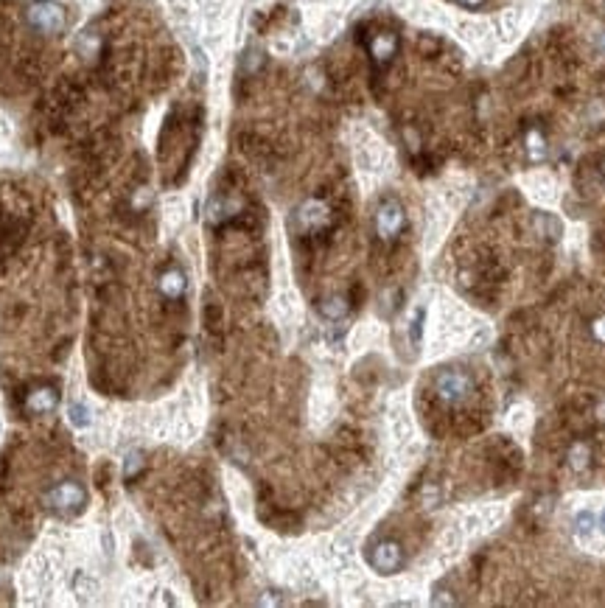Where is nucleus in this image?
I'll return each instance as SVG.
<instances>
[{"label": "nucleus", "instance_id": "obj_23", "mask_svg": "<svg viewBox=\"0 0 605 608\" xmlns=\"http://www.w3.org/2000/svg\"><path fill=\"white\" fill-rule=\"evenodd\" d=\"M599 524H602V533H605V510H602V519H599Z\"/></svg>", "mask_w": 605, "mask_h": 608}, {"label": "nucleus", "instance_id": "obj_20", "mask_svg": "<svg viewBox=\"0 0 605 608\" xmlns=\"http://www.w3.org/2000/svg\"><path fill=\"white\" fill-rule=\"evenodd\" d=\"M591 524H594V516H591V513H580V516H577V527H580V530H591Z\"/></svg>", "mask_w": 605, "mask_h": 608}, {"label": "nucleus", "instance_id": "obj_12", "mask_svg": "<svg viewBox=\"0 0 605 608\" xmlns=\"http://www.w3.org/2000/svg\"><path fill=\"white\" fill-rule=\"evenodd\" d=\"M348 300L345 297H325L322 303H320V314L325 317V320H342L345 314H348Z\"/></svg>", "mask_w": 605, "mask_h": 608}, {"label": "nucleus", "instance_id": "obj_6", "mask_svg": "<svg viewBox=\"0 0 605 608\" xmlns=\"http://www.w3.org/2000/svg\"><path fill=\"white\" fill-rule=\"evenodd\" d=\"M57 403H59V395H57L54 387H34V390L26 392L23 410L29 415H48V413L57 410Z\"/></svg>", "mask_w": 605, "mask_h": 608}, {"label": "nucleus", "instance_id": "obj_11", "mask_svg": "<svg viewBox=\"0 0 605 608\" xmlns=\"http://www.w3.org/2000/svg\"><path fill=\"white\" fill-rule=\"evenodd\" d=\"M588 463H591V446H588L585 440H577V443L569 449V466H572L574 471H585Z\"/></svg>", "mask_w": 605, "mask_h": 608}, {"label": "nucleus", "instance_id": "obj_1", "mask_svg": "<svg viewBox=\"0 0 605 608\" xmlns=\"http://www.w3.org/2000/svg\"><path fill=\"white\" fill-rule=\"evenodd\" d=\"M26 20L40 34H59L65 29V9L54 0H34L26 9Z\"/></svg>", "mask_w": 605, "mask_h": 608}, {"label": "nucleus", "instance_id": "obj_17", "mask_svg": "<svg viewBox=\"0 0 605 608\" xmlns=\"http://www.w3.org/2000/svg\"><path fill=\"white\" fill-rule=\"evenodd\" d=\"M591 336H594L599 345H605V314L591 322Z\"/></svg>", "mask_w": 605, "mask_h": 608}, {"label": "nucleus", "instance_id": "obj_10", "mask_svg": "<svg viewBox=\"0 0 605 608\" xmlns=\"http://www.w3.org/2000/svg\"><path fill=\"white\" fill-rule=\"evenodd\" d=\"M535 228H538V233H541L546 242H558L560 233H563L560 222H558L552 214H538V216H535Z\"/></svg>", "mask_w": 605, "mask_h": 608}, {"label": "nucleus", "instance_id": "obj_9", "mask_svg": "<svg viewBox=\"0 0 605 608\" xmlns=\"http://www.w3.org/2000/svg\"><path fill=\"white\" fill-rule=\"evenodd\" d=\"M185 286H188V281H185V275L179 269H168L160 278V292H163L165 300H179L185 295Z\"/></svg>", "mask_w": 605, "mask_h": 608}, {"label": "nucleus", "instance_id": "obj_7", "mask_svg": "<svg viewBox=\"0 0 605 608\" xmlns=\"http://www.w3.org/2000/svg\"><path fill=\"white\" fill-rule=\"evenodd\" d=\"M297 222L306 230L322 228L328 222V205H325V202H320V199H308L306 205H300V211H297Z\"/></svg>", "mask_w": 605, "mask_h": 608}, {"label": "nucleus", "instance_id": "obj_21", "mask_svg": "<svg viewBox=\"0 0 605 608\" xmlns=\"http://www.w3.org/2000/svg\"><path fill=\"white\" fill-rule=\"evenodd\" d=\"M594 418H597V424H605V398L597 403V410H594Z\"/></svg>", "mask_w": 605, "mask_h": 608}, {"label": "nucleus", "instance_id": "obj_4", "mask_svg": "<svg viewBox=\"0 0 605 608\" xmlns=\"http://www.w3.org/2000/svg\"><path fill=\"white\" fill-rule=\"evenodd\" d=\"M435 390H438V395H440L446 403H460V401L468 398V392H471V378H468L465 373H460V370H446V373L438 376Z\"/></svg>", "mask_w": 605, "mask_h": 608}, {"label": "nucleus", "instance_id": "obj_18", "mask_svg": "<svg viewBox=\"0 0 605 608\" xmlns=\"http://www.w3.org/2000/svg\"><path fill=\"white\" fill-rule=\"evenodd\" d=\"M421 331H424V309L415 311V320H412V342L418 345L421 342Z\"/></svg>", "mask_w": 605, "mask_h": 608}, {"label": "nucleus", "instance_id": "obj_15", "mask_svg": "<svg viewBox=\"0 0 605 608\" xmlns=\"http://www.w3.org/2000/svg\"><path fill=\"white\" fill-rule=\"evenodd\" d=\"M527 149H530V160H541L546 154V140L541 132H530L527 135Z\"/></svg>", "mask_w": 605, "mask_h": 608}, {"label": "nucleus", "instance_id": "obj_19", "mask_svg": "<svg viewBox=\"0 0 605 608\" xmlns=\"http://www.w3.org/2000/svg\"><path fill=\"white\" fill-rule=\"evenodd\" d=\"M261 62H264V57H261V54H258V51H250V54H247V59H244V68H247V71H250V73H255V71H258V65H261Z\"/></svg>", "mask_w": 605, "mask_h": 608}, {"label": "nucleus", "instance_id": "obj_13", "mask_svg": "<svg viewBox=\"0 0 605 608\" xmlns=\"http://www.w3.org/2000/svg\"><path fill=\"white\" fill-rule=\"evenodd\" d=\"M143 468H146V460H143V454H140V452H132V454H126V463H124V477H126L129 482H132V480H137Z\"/></svg>", "mask_w": 605, "mask_h": 608}, {"label": "nucleus", "instance_id": "obj_3", "mask_svg": "<svg viewBox=\"0 0 605 608\" xmlns=\"http://www.w3.org/2000/svg\"><path fill=\"white\" fill-rule=\"evenodd\" d=\"M403 222H407L403 208L398 205L395 199H384L381 205H378V214H375V233H378V239L392 242L403 230Z\"/></svg>", "mask_w": 605, "mask_h": 608}, {"label": "nucleus", "instance_id": "obj_16", "mask_svg": "<svg viewBox=\"0 0 605 608\" xmlns=\"http://www.w3.org/2000/svg\"><path fill=\"white\" fill-rule=\"evenodd\" d=\"M205 325H208L211 334H216L222 328V309H219V303H208L205 306Z\"/></svg>", "mask_w": 605, "mask_h": 608}, {"label": "nucleus", "instance_id": "obj_8", "mask_svg": "<svg viewBox=\"0 0 605 608\" xmlns=\"http://www.w3.org/2000/svg\"><path fill=\"white\" fill-rule=\"evenodd\" d=\"M395 51H398V37H395V34H389V31H384V34H375V37H373V43H370V54H373L375 65H387V62L395 57Z\"/></svg>", "mask_w": 605, "mask_h": 608}, {"label": "nucleus", "instance_id": "obj_22", "mask_svg": "<svg viewBox=\"0 0 605 608\" xmlns=\"http://www.w3.org/2000/svg\"><path fill=\"white\" fill-rule=\"evenodd\" d=\"M457 3H463V6H471V9H474V6H479V3H482V0H457Z\"/></svg>", "mask_w": 605, "mask_h": 608}, {"label": "nucleus", "instance_id": "obj_5", "mask_svg": "<svg viewBox=\"0 0 605 608\" xmlns=\"http://www.w3.org/2000/svg\"><path fill=\"white\" fill-rule=\"evenodd\" d=\"M370 563L381 574H392L403 566V549L398 541H378L370 552Z\"/></svg>", "mask_w": 605, "mask_h": 608}, {"label": "nucleus", "instance_id": "obj_2", "mask_svg": "<svg viewBox=\"0 0 605 608\" xmlns=\"http://www.w3.org/2000/svg\"><path fill=\"white\" fill-rule=\"evenodd\" d=\"M84 488L79 482H59L45 494V505L62 516H73L84 507Z\"/></svg>", "mask_w": 605, "mask_h": 608}, {"label": "nucleus", "instance_id": "obj_14", "mask_svg": "<svg viewBox=\"0 0 605 608\" xmlns=\"http://www.w3.org/2000/svg\"><path fill=\"white\" fill-rule=\"evenodd\" d=\"M68 421H70L76 429H87V427H90V410H87V407H82V403H70V410H68Z\"/></svg>", "mask_w": 605, "mask_h": 608}]
</instances>
